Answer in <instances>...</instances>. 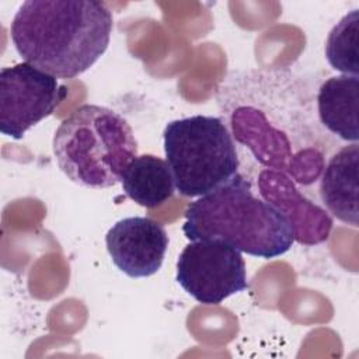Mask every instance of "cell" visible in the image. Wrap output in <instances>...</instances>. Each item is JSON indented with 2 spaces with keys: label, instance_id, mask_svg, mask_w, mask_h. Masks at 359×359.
Segmentation results:
<instances>
[{
  "label": "cell",
  "instance_id": "6da1fadb",
  "mask_svg": "<svg viewBox=\"0 0 359 359\" xmlns=\"http://www.w3.org/2000/svg\"><path fill=\"white\" fill-rule=\"evenodd\" d=\"M112 13L97 0H27L10 25L18 55L59 79H74L107 50Z\"/></svg>",
  "mask_w": 359,
  "mask_h": 359
},
{
  "label": "cell",
  "instance_id": "7a4b0ae2",
  "mask_svg": "<svg viewBox=\"0 0 359 359\" xmlns=\"http://www.w3.org/2000/svg\"><path fill=\"white\" fill-rule=\"evenodd\" d=\"M182 230L189 241L220 240L264 259L285 254L294 241L289 217L255 196L251 184L240 174L191 202Z\"/></svg>",
  "mask_w": 359,
  "mask_h": 359
},
{
  "label": "cell",
  "instance_id": "3957f363",
  "mask_svg": "<svg viewBox=\"0 0 359 359\" xmlns=\"http://www.w3.org/2000/svg\"><path fill=\"white\" fill-rule=\"evenodd\" d=\"M53 154L69 180L101 189L121 181L125 167L137 154V142L132 126L121 114L86 104L56 129Z\"/></svg>",
  "mask_w": 359,
  "mask_h": 359
},
{
  "label": "cell",
  "instance_id": "277c9868",
  "mask_svg": "<svg viewBox=\"0 0 359 359\" xmlns=\"http://www.w3.org/2000/svg\"><path fill=\"white\" fill-rule=\"evenodd\" d=\"M163 137L175 189L182 196L210 194L238 174L236 144L217 116L194 115L171 121Z\"/></svg>",
  "mask_w": 359,
  "mask_h": 359
},
{
  "label": "cell",
  "instance_id": "5b68a950",
  "mask_svg": "<svg viewBox=\"0 0 359 359\" xmlns=\"http://www.w3.org/2000/svg\"><path fill=\"white\" fill-rule=\"evenodd\" d=\"M178 285L202 304H219L248 287L241 251L220 240L191 241L177 259Z\"/></svg>",
  "mask_w": 359,
  "mask_h": 359
},
{
  "label": "cell",
  "instance_id": "8992f818",
  "mask_svg": "<svg viewBox=\"0 0 359 359\" xmlns=\"http://www.w3.org/2000/svg\"><path fill=\"white\" fill-rule=\"evenodd\" d=\"M67 90L57 79L22 62L0 72V130L13 139L53 114Z\"/></svg>",
  "mask_w": 359,
  "mask_h": 359
},
{
  "label": "cell",
  "instance_id": "52a82bcc",
  "mask_svg": "<svg viewBox=\"0 0 359 359\" xmlns=\"http://www.w3.org/2000/svg\"><path fill=\"white\" fill-rule=\"evenodd\" d=\"M105 244L121 272L129 278H147L161 268L168 236L158 222L132 216L116 222L108 230Z\"/></svg>",
  "mask_w": 359,
  "mask_h": 359
},
{
  "label": "cell",
  "instance_id": "ba28073f",
  "mask_svg": "<svg viewBox=\"0 0 359 359\" xmlns=\"http://www.w3.org/2000/svg\"><path fill=\"white\" fill-rule=\"evenodd\" d=\"M358 165L359 146L352 143L332 156L320 181L324 206L334 217L353 227L359 224Z\"/></svg>",
  "mask_w": 359,
  "mask_h": 359
},
{
  "label": "cell",
  "instance_id": "9c48e42d",
  "mask_svg": "<svg viewBox=\"0 0 359 359\" xmlns=\"http://www.w3.org/2000/svg\"><path fill=\"white\" fill-rule=\"evenodd\" d=\"M321 123L338 137L358 143L359 77L339 74L325 80L317 95Z\"/></svg>",
  "mask_w": 359,
  "mask_h": 359
},
{
  "label": "cell",
  "instance_id": "30bf717a",
  "mask_svg": "<svg viewBox=\"0 0 359 359\" xmlns=\"http://www.w3.org/2000/svg\"><path fill=\"white\" fill-rule=\"evenodd\" d=\"M121 182L125 194L144 208L163 205L175 189L168 163L153 154L132 158L122 172Z\"/></svg>",
  "mask_w": 359,
  "mask_h": 359
},
{
  "label": "cell",
  "instance_id": "8fae6325",
  "mask_svg": "<svg viewBox=\"0 0 359 359\" xmlns=\"http://www.w3.org/2000/svg\"><path fill=\"white\" fill-rule=\"evenodd\" d=\"M358 34L359 10H352L344 15L330 31L325 43V56L332 69L342 74L358 76Z\"/></svg>",
  "mask_w": 359,
  "mask_h": 359
}]
</instances>
